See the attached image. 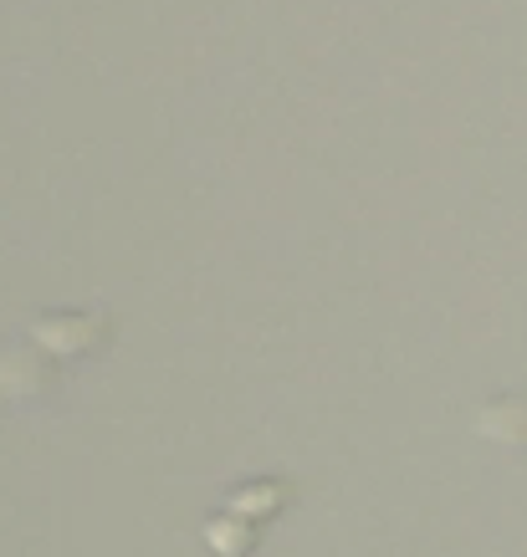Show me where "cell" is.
<instances>
[{
    "label": "cell",
    "mask_w": 527,
    "mask_h": 557,
    "mask_svg": "<svg viewBox=\"0 0 527 557\" xmlns=\"http://www.w3.org/2000/svg\"><path fill=\"white\" fill-rule=\"evenodd\" d=\"M205 542H210V553H221V557H252L256 542H261V527L221 507L205 522Z\"/></svg>",
    "instance_id": "obj_5"
},
{
    "label": "cell",
    "mask_w": 527,
    "mask_h": 557,
    "mask_svg": "<svg viewBox=\"0 0 527 557\" xmlns=\"http://www.w3.org/2000/svg\"><path fill=\"white\" fill-rule=\"evenodd\" d=\"M62 358H51L41 343H11L0 348V399H41L62 384Z\"/></svg>",
    "instance_id": "obj_2"
},
{
    "label": "cell",
    "mask_w": 527,
    "mask_h": 557,
    "mask_svg": "<svg viewBox=\"0 0 527 557\" xmlns=\"http://www.w3.org/2000/svg\"><path fill=\"white\" fill-rule=\"evenodd\" d=\"M32 343H41L51 358L77 363V358H98L113 343V318L102 307H62V312H41L32 318Z\"/></svg>",
    "instance_id": "obj_1"
},
{
    "label": "cell",
    "mask_w": 527,
    "mask_h": 557,
    "mask_svg": "<svg viewBox=\"0 0 527 557\" xmlns=\"http://www.w3.org/2000/svg\"><path fill=\"white\" fill-rule=\"evenodd\" d=\"M221 507L236 511V517H246V522H256V527H267V522H277V517L292 507V481H277V475L241 481V486L225 491Z\"/></svg>",
    "instance_id": "obj_3"
},
{
    "label": "cell",
    "mask_w": 527,
    "mask_h": 557,
    "mask_svg": "<svg viewBox=\"0 0 527 557\" xmlns=\"http://www.w3.org/2000/svg\"><path fill=\"white\" fill-rule=\"evenodd\" d=\"M477 430L487 440H502V445H527V399L523 394H507V399L481 405Z\"/></svg>",
    "instance_id": "obj_4"
}]
</instances>
